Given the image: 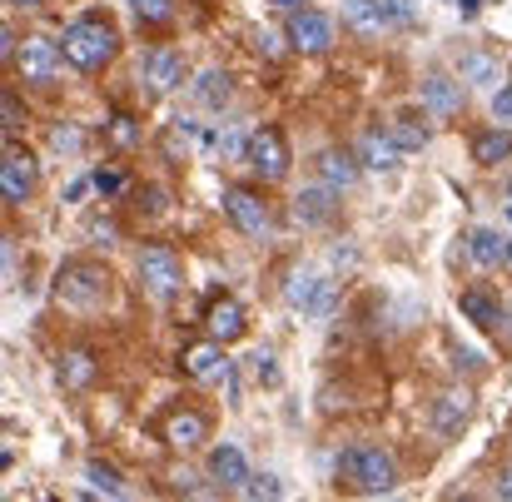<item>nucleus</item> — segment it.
<instances>
[{"label": "nucleus", "mask_w": 512, "mask_h": 502, "mask_svg": "<svg viewBox=\"0 0 512 502\" xmlns=\"http://www.w3.org/2000/svg\"><path fill=\"white\" fill-rule=\"evenodd\" d=\"M339 478L348 488L378 498V493H393L398 488V463L388 448H373V443H358V448H343L339 453Z\"/></svg>", "instance_id": "obj_1"}, {"label": "nucleus", "mask_w": 512, "mask_h": 502, "mask_svg": "<svg viewBox=\"0 0 512 502\" xmlns=\"http://www.w3.org/2000/svg\"><path fill=\"white\" fill-rule=\"evenodd\" d=\"M60 50H65V60H70L75 70H100V65H110V60H115L120 35H115V25H110V20H95V15H90V20L65 25Z\"/></svg>", "instance_id": "obj_2"}, {"label": "nucleus", "mask_w": 512, "mask_h": 502, "mask_svg": "<svg viewBox=\"0 0 512 502\" xmlns=\"http://www.w3.org/2000/svg\"><path fill=\"white\" fill-rule=\"evenodd\" d=\"M55 299L65 309H100L110 299V269L105 264H90V259L65 264L60 279H55Z\"/></svg>", "instance_id": "obj_3"}, {"label": "nucleus", "mask_w": 512, "mask_h": 502, "mask_svg": "<svg viewBox=\"0 0 512 502\" xmlns=\"http://www.w3.org/2000/svg\"><path fill=\"white\" fill-rule=\"evenodd\" d=\"M284 299H289V309H299V314H334L339 284H334L329 274H319V269H294L289 284H284Z\"/></svg>", "instance_id": "obj_4"}, {"label": "nucleus", "mask_w": 512, "mask_h": 502, "mask_svg": "<svg viewBox=\"0 0 512 502\" xmlns=\"http://www.w3.org/2000/svg\"><path fill=\"white\" fill-rule=\"evenodd\" d=\"M140 284L155 299H174L184 289V264H179V254L170 244H145L140 249Z\"/></svg>", "instance_id": "obj_5"}, {"label": "nucleus", "mask_w": 512, "mask_h": 502, "mask_svg": "<svg viewBox=\"0 0 512 502\" xmlns=\"http://www.w3.org/2000/svg\"><path fill=\"white\" fill-rule=\"evenodd\" d=\"M343 25L358 35H388L408 25V5L403 0H343Z\"/></svg>", "instance_id": "obj_6"}, {"label": "nucleus", "mask_w": 512, "mask_h": 502, "mask_svg": "<svg viewBox=\"0 0 512 502\" xmlns=\"http://www.w3.org/2000/svg\"><path fill=\"white\" fill-rule=\"evenodd\" d=\"M244 160H249V169H254L264 184H279V179L289 174V145H284V135H279L274 125H264V130L249 135Z\"/></svg>", "instance_id": "obj_7"}, {"label": "nucleus", "mask_w": 512, "mask_h": 502, "mask_svg": "<svg viewBox=\"0 0 512 502\" xmlns=\"http://www.w3.org/2000/svg\"><path fill=\"white\" fill-rule=\"evenodd\" d=\"M60 60H65V50H60L55 40L35 35V40H25V45H20L15 70H20V80H25V85H50V80L60 75Z\"/></svg>", "instance_id": "obj_8"}, {"label": "nucleus", "mask_w": 512, "mask_h": 502, "mask_svg": "<svg viewBox=\"0 0 512 502\" xmlns=\"http://www.w3.org/2000/svg\"><path fill=\"white\" fill-rule=\"evenodd\" d=\"M289 45L304 50V55L329 50V45H334V20H329L324 10H309V5L289 10Z\"/></svg>", "instance_id": "obj_9"}, {"label": "nucleus", "mask_w": 512, "mask_h": 502, "mask_svg": "<svg viewBox=\"0 0 512 502\" xmlns=\"http://www.w3.org/2000/svg\"><path fill=\"white\" fill-rule=\"evenodd\" d=\"M224 214H229L249 239H264V234H269V204H264L254 189H244V184L224 189Z\"/></svg>", "instance_id": "obj_10"}, {"label": "nucleus", "mask_w": 512, "mask_h": 502, "mask_svg": "<svg viewBox=\"0 0 512 502\" xmlns=\"http://www.w3.org/2000/svg\"><path fill=\"white\" fill-rule=\"evenodd\" d=\"M428 418H433V433H438V438H463V428H468V418H473V398H468V388H448V393H438L433 408H428Z\"/></svg>", "instance_id": "obj_11"}, {"label": "nucleus", "mask_w": 512, "mask_h": 502, "mask_svg": "<svg viewBox=\"0 0 512 502\" xmlns=\"http://www.w3.org/2000/svg\"><path fill=\"white\" fill-rule=\"evenodd\" d=\"M140 80L150 85V95H170L184 85V55L170 50V45H155L150 55H145V65H140Z\"/></svg>", "instance_id": "obj_12"}, {"label": "nucleus", "mask_w": 512, "mask_h": 502, "mask_svg": "<svg viewBox=\"0 0 512 502\" xmlns=\"http://www.w3.org/2000/svg\"><path fill=\"white\" fill-rule=\"evenodd\" d=\"M339 189L324 179V184H309V189H299L294 194V219L304 224V229H324V224H334V214H339Z\"/></svg>", "instance_id": "obj_13"}, {"label": "nucleus", "mask_w": 512, "mask_h": 502, "mask_svg": "<svg viewBox=\"0 0 512 502\" xmlns=\"http://www.w3.org/2000/svg\"><path fill=\"white\" fill-rule=\"evenodd\" d=\"M30 189H35V160H30V155H20V150H15V140H10L5 165H0V194H5V204H25V199H30Z\"/></svg>", "instance_id": "obj_14"}, {"label": "nucleus", "mask_w": 512, "mask_h": 502, "mask_svg": "<svg viewBox=\"0 0 512 502\" xmlns=\"http://www.w3.org/2000/svg\"><path fill=\"white\" fill-rule=\"evenodd\" d=\"M179 363H184V373H189V378H199V383H214V378H229V358H224V348H219V338H214V343H184V353H179Z\"/></svg>", "instance_id": "obj_15"}, {"label": "nucleus", "mask_w": 512, "mask_h": 502, "mask_svg": "<svg viewBox=\"0 0 512 502\" xmlns=\"http://www.w3.org/2000/svg\"><path fill=\"white\" fill-rule=\"evenodd\" d=\"M165 443L179 448V453H194V448H204L209 443V418L204 413H194V408H179L165 418Z\"/></svg>", "instance_id": "obj_16"}, {"label": "nucleus", "mask_w": 512, "mask_h": 502, "mask_svg": "<svg viewBox=\"0 0 512 502\" xmlns=\"http://www.w3.org/2000/svg\"><path fill=\"white\" fill-rule=\"evenodd\" d=\"M204 329H209V338H219V343H239V338L249 334V319H244L239 299H214L209 314H204Z\"/></svg>", "instance_id": "obj_17"}, {"label": "nucleus", "mask_w": 512, "mask_h": 502, "mask_svg": "<svg viewBox=\"0 0 512 502\" xmlns=\"http://www.w3.org/2000/svg\"><path fill=\"white\" fill-rule=\"evenodd\" d=\"M209 478H214L219 488H234V493H244V483H249V463H244V453H239L234 443H219V448H209Z\"/></svg>", "instance_id": "obj_18"}, {"label": "nucleus", "mask_w": 512, "mask_h": 502, "mask_svg": "<svg viewBox=\"0 0 512 502\" xmlns=\"http://www.w3.org/2000/svg\"><path fill=\"white\" fill-rule=\"evenodd\" d=\"M463 90H468V85H458L453 75H428V80H423V105H428L438 120H453V115L463 110Z\"/></svg>", "instance_id": "obj_19"}, {"label": "nucleus", "mask_w": 512, "mask_h": 502, "mask_svg": "<svg viewBox=\"0 0 512 502\" xmlns=\"http://www.w3.org/2000/svg\"><path fill=\"white\" fill-rule=\"evenodd\" d=\"M358 160H363V169L388 174V169L403 165V145H398L393 135H383V130H368V135H363V145H358Z\"/></svg>", "instance_id": "obj_20"}, {"label": "nucleus", "mask_w": 512, "mask_h": 502, "mask_svg": "<svg viewBox=\"0 0 512 502\" xmlns=\"http://www.w3.org/2000/svg\"><path fill=\"white\" fill-rule=\"evenodd\" d=\"M55 373H60V383H65L70 393H80V388H90V383H95V373H100V368H95V353H90V348H65Z\"/></svg>", "instance_id": "obj_21"}, {"label": "nucleus", "mask_w": 512, "mask_h": 502, "mask_svg": "<svg viewBox=\"0 0 512 502\" xmlns=\"http://www.w3.org/2000/svg\"><path fill=\"white\" fill-rule=\"evenodd\" d=\"M458 314H463L468 324H478V329H498V324H503V304H498L488 289H468V294L458 299Z\"/></svg>", "instance_id": "obj_22"}, {"label": "nucleus", "mask_w": 512, "mask_h": 502, "mask_svg": "<svg viewBox=\"0 0 512 502\" xmlns=\"http://www.w3.org/2000/svg\"><path fill=\"white\" fill-rule=\"evenodd\" d=\"M319 174H324L334 189H353L358 174H363V160H358L353 150H324V155H319Z\"/></svg>", "instance_id": "obj_23"}, {"label": "nucleus", "mask_w": 512, "mask_h": 502, "mask_svg": "<svg viewBox=\"0 0 512 502\" xmlns=\"http://www.w3.org/2000/svg\"><path fill=\"white\" fill-rule=\"evenodd\" d=\"M473 160L488 165V169L512 160V130H503V125H498V130H483V135L473 140Z\"/></svg>", "instance_id": "obj_24"}, {"label": "nucleus", "mask_w": 512, "mask_h": 502, "mask_svg": "<svg viewBox=\"0 0 512 502\" xmlns=\"http://www.w3.org/2000/svg\"><path fill=\"white\" fill-rule=\"evenodd\" d=\"M498 75H503V70H498V60H493L488 50H468L463 65H458V80H463V85H498Z\"/></svg>", "instance_id": "obj_25"}, {"label": "nucleus", "mask_w": 512, "mask_h": 502, "mask_svg": "<svg viewBox=\"0 0 512 502\" xmlns=\"http://www.w3.org/2000/svg\"><path fill=\"white\" fill-rule=\"evenodd\" d=\"M468 254H473V264L493 269V264L508 259V244H503V234H493V229H473V234H468Z\"/></svg>", "instance_id": "obj_26"}, {"label": "nucleus", "mask_w": 512, "mask_h": 502, "mask_svg": "<svg viewBox=\"0 0 512 502\" xmlns=\"http://www.w3.org/2000/svg\"><path fill=\"white\" fill-rule=\"evenodd\" d=\"M85 483H90V493H105V498H120V493H125L120 468L105 463V458H90V463H85Z\"/></svg>", "instance_id": "obj_27"}, {"label": "nucleus", "mask_w": 512, "mask_h": 502, "mask_svg": "<svg viewBox=\"0 0 512 502\" xmlns=\"http://www.w3.org/2000/svg\"><path fill=\"white\" fill-rule=\"evenodd\" d=\"M194 95H199V105H204V110H224L234 90H229V75H224V70H204V75H199V85H194Z\"/></svg>", "instance_id": "obj_28"}, {"label": "nucleus", "mask_w": 512, "mask_h": 502, "mask_svg": "<svg viewBox=\"0 0 512 502\" xmlns=\"http://www.w3.org/2000/svg\"><path fill=\"white\" fill-rule=\"evenodd\" d=\"M0 125H5V140H15V135L25 130V110H20V95H15V90L0 95Z\"/></svg>", "instance_id": "obj_29"}, {"label": "nucleus", "mask_w": 512, "mask_h": 502, "mask_svg": "<svg viewBox=\"0 0 512 502\" xmlns=\"http://www.w3.org/2000/svg\"><path fill=\"white\" fill-rule=\"evenodd\" d=\"M388 135H393V140H398L403 150H423V145H428V125H418L413 115H403V120H398V125L388 130Z\"/></svg>", "instance_id": "obj_30"}, {"label": "nucleus", "mask_w": 512, "mask_h": 502, "mask_svg": "<svg viewBox=\"0 0 512 502\" xmlns=\"http://www.w3.org/2000/svg\"><path fill=\"white\" fill-rule=\"evenodd\" d=\"M140 25H170L174 20V0H135Z\"/></svg>", "instance_id": "obj_31"}, {"label": "nucleus", "mask_w": 512, "mask_h": 502, "mask_svg": "<svg viewBox=\"0 0 512 502\" xmlns=\"http://www.w3.org/2000/svg\"><path fill=\"white\" fill-rule=\"evenodd\" d=\"M80 145H85V140H80L75 125H55V130H50V150H55V155H80Z\"/></svg>", "instance_id": "obj_32"}, {"label": "nucleus", "mask_w": 512, "mask_h": 502, "mask_svg": "<svg viewBox=\"0 0 512 502\" xmlns=\"http://www.w3.org/2000/svg\"><path fill=\"white\" fill-rule=\"evenodd\" d=\"M110 140H115V145H125V150L140 140V130H135V120H130L125 110H115V115H110Z\"/></svg>", "instance_id": "obj_33"}, {"label": "nucleus", "mask_w": 512, "mask_h": 502, "mask_svg": "<svg viewBox=\"0 0 512 502\" xmlns=\"http://www.w3.org/2000/svg\"><path fill=\"white\" fill-rule=\"evenodd\" d=\"M244 498H284V483H279L274 473H264V478H249V483H244Z\"/></svg>", "instance_id": "obj_34"}, {"label": "nucleus", "mask_w": 512, "mask_h": 502, "mask_svg": "<svg viewBox=\"0 0 512 502\" xmlns=\"http://www.w3.org/2000/svg\"><path fill=\"white\" fill-rule=\"evenodd\" d=\"M254 378L264 388H279V358L274 353H254Z\"/></svg>", "instance_id": "obj_35"}, {"label": "nucleus", "mask_w": 512, "mask_h": 502, "mask_svg": "<svg viewBox=\"0 0 512 502\" xmlns=\"http://www.w3.org/2000/svg\"><path fill=\"white\" fill-rule=\"evenodd\" d=\"M493 120H498V125H512V85L493 90Z\"/></svg>", "instance_id": "obj_36"}, {"label": "nucleus", "mask_w": 512, "mask_h": 502, "mask_svg": "<svg viewBox=\"0 0 512 502\" xmlns=\"http://www.w3.org/2000/svg\"><path fill=\"white\" fill-rule=\"evenodd\" d=\"M90 184H95L100 194H120V184H125V179H120V169H95V174H90Z\"/></svg>", "instance_id": "obj_37"}, {"label": "nucleus", "mask_w": 512, "mask_h": 502, "mask_svg": "<svg viewBox=\"0 0 512 502\" xmlns=\"http://www.w3.org/2000/svg\"><path fill=\"white\" fill-rule=\"evenodd\" d=\"M90 239H95V244H115V239H120L115 219H100V214H95V219H90Z\"/></svg>", "instance_id": "obj_38"}, {"label": "nucleus", "mask_w": 512, "mask_h": 502, "mask_svg": "<svg viewBox=\"0 0 512 502\" xmlns=\"http://www.w3.org/2000/svg\"><path fill=\"white\" fill-rule=\"evenodd\" d=\"M140 209L160 214V209H165V189H155V184H150V189H140Z\"/></svg>", "instance_id": "obj_39"}, {"label": "nucleus", "mask_w": 512, "mask_h": 502, "mask_svg": "<svg viewBox=\"0 0 512 502\" xmlns=\"http://www.w3.org/2000/svg\"><path fill=\"white\" fill-rule=\"evenodd\" d=\"M458 368L478 373V368H483V353H473V348H458Z\"/></svg>", "instance_id": "obj_40"}, {"label": "nucleus", "mask_w": 512, "mask_h": 502, "mask_svg": "<svg viewBox=\"0 0 512 502\" xmlns=\"http://www.w3.org/2000/svg\"><path fill=\"white\" fill-rule=\"evenodd\" d=\"M259 50H264V55H279L284 45H279V35H274V30H259Z\"/></svg>", "instance_id": "obj_41"}, {"label": "nucleus", "mask_w": 512, "mask_h": 502, "mask_svg": "<svg viewBox=\"0 0 512 502\" xmlns=\"http://www.w3.org/2000/svg\"><path fill=\"white\" fill-rule=\"evenodd\" d=\"M334 269H353V249H334Z\"/></svg>", "instance_id": "obj_42"}, {"label": "nucleus", "mask_w": 512, "mask_h": 502, "mask_svg": "<svg viewBox=\"0 0 512 502\" xmlns=\"http://www.w3.org/2000/svg\"><path fill=\"white\" fill-rule=\"evenodd\" d=\"M498 498H508V502H512V468L503 473V478H498Z\"/></svg>", "instance_id": "obj_43"}, {"label": "nucleus", "mask_w": 512, "mask_h": 502, "mask_svg": "<svg viewBox=\"0 0 512 502\" xmlns=\"http://www.w3.org/2000/svg\"><path fill=\"white\" fill-rule=\"evenodd\" d=\"M458 10H463V20H473L478 15V0H458Z\"/></svg>", "instance_id": "obj_44"}, {"label": "nucleus", "mask_w": 512, "mask_h": 502, "mask_svg": "<svg viewBox=\"0 0 512 502\" xmlns=\"http://www.w3.org/2000/svg\"><path fill=\"white\" fill-rule=\"evenodd\" d=\"M5 5H20V10H35V5H45V0H5Z\"/></svg>", "instance_id": "obj_45"}, {"label": "nucleus", "mask_w": 512, "mask_h": 502, "mask_svg": "<svg viewBox=\"0 0 512 502\" xmlns=\"http://www.w3.org/2000/svg\"><path fill=\"white\" fill-rule=\"evenodd\" d=\"M269 5H284V10H299V5H309V0H269Z\"/></svg>", "instance_id": "obj_46"}, {"label": "nucleus", "mask_w": 512, "mask_h": 502, "mask_svg": "<svg viewBox=\"0 0 512 502\" xmlns=\"http://www.w3.org/2000/svg\"><path fill=\"white\" fill-rule=\"evenodd\" d=\"M508 264H512V244H508Z\"/></svg>", "instance_id": "obj_47"}, {"label": "nucleus", "mask_w": 512, "mask_h": 502, "mask_svg": "<svg viewBox=\"0 0 512 502\" xmlns=\"http://www.w3.org/2000/svg\"><path fill=\"white\" fill-rule=\"evenodd\" d=\"M508 219H512V209H508Z\"/></svg>", "instance_id": "obj_48"}, {"label": "nucleus", "mask_w": 512, "mask_h": 502, "mask_svg": "<svg viewBox=\"0 0 512 502\" xmlns=\"http://www.w3.org/2000/svg\"><path fill=\"white\" fill-rule=\"evenodd\" d=\"M508 189H512V184H508Z\"/></svg>", "instance_id": "obj_49"}]
</instances>
